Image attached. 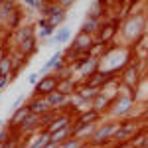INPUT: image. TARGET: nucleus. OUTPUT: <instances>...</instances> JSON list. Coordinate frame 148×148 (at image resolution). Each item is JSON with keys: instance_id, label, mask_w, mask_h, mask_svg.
<instances>
[{"instance_id": "2eb2a0df", "label": "nucleus", "mask_w": 148, "mask_h": 148, "mask_svg": "<svg viewBox=\"0 0 148 148\" xmlns=\"http://www.w3.org/2000/svg\"><path fill=\"white\" fill-rule=\"evenodd\" d=\"M111 103H113V99H109L105 93H99L95 99L91 101V109L95 111V113H99V114H105L109 113V107H111Z\"/></svg>"}, {"instance_id": "c756f323", "label": "nucleus", "mask_w": 148, "mask_h": 148, "mask_svg": "<svg viewBox=\"0 0 148 148\" xmlns=\"http://www.w3.org/2000/svg\"><path fill=\"white\" fill-rule=\"evenodd\" d=\"M8 53H10V49L6 47V44H0V61H2L4 57L8 56Z\"/></svg>"}, {"instance_id": "aec40b11", "label": "nucleus", "mask_w": 148, "mask_h": 148, "mask_svg": "<svg viewBox=\"0 0 148 148\" xmlns=\"http://www.w3.org/2000/svg\"><path fill=\"white\" fill-rule=\"evenodd\" d=\"M103 114H99V113H95V111H87V113H83V114H79L77 119H75V123H79V125H99V123H103Z\"/></svg>"}, {"instance_id": "a211bd4d", "label": "nucleus", "mask_w": 148, "mask_h": 148, "mask_svg": "<svg viewBox=\"0 0 148 148\" xmlns=\"http://www.w3.org/2000/svg\"><path fill=\"white\" fill-rule=\"evenodd\" d=\"M61 59H63V51H61V49H57L56 53H53V56H51V57L46 61V63L40 67V71H38V73H40V77H44V75H47V73H51V71L56 69V65L61 61Z\"/></svg>"}, {"instance_id": "412c9836", "label": "nucleus", "mask_w": 148, "mask_h": 148, "mask_svg": "<svg viewBox=\"0 0 148 148\" xmlns=\"http://www.w3.org/2000/svg\"><path fill=\"white\" fill-rule=\"evenodd\" d=\"M57 91L63 93V95H67V97H71V95H75V93L79 91V83H77L75 79L59 81V85H57Z\"/></svg>"}, {"instance_id": "473e14b6", "label": "nucleus", "mask_w": 148, "mask_h": 148, "mask_svg": "<svg viewBox=\"0 0 148 148\" xmlns=\"http://www.w3.org/2000/svg\"><path fill=\"white\" fill-rule=\"evenodd\" d=\"M2 8H4V0H0V10H2Z\"/></svg>"}, {"instance_id": "f03ea898", "label": "nucleus", "mask_w": 148, "mask_h": 148, "mask_svg": "<svg viewBox=\"0 0 148 148\" xmlns=\"http://www.w3.org/2000/svg\"><path fill=\"white\" fill-rule=\"evenodd\" d=\"M119 126H121V121H113V119H107V121L99 123L97 128H95V132H93L91 140H89V144L109 148L113 144V138L116 134V130H119Z\"/></svg>"}, {"instance_id": "4468645a", "label": "nucleus", "mask_w": 148, "mask_h": 148, "mask_svg": "<svg viewBox=\"0 0 148 148\" xmlns=\"http://www.w3.org/2000/svg\"><path fill=\"white\" fill-rule=\"evenodd\" d=\"M14 49H18L22 56H26L28 59L30 57H34L38 51H40V46H38V38H30V40H24L22 44H18V46L14 47Z\"/></svg>"}, {"instance_id": "6e6552de", "label": "nucleus", "mask_w": 148, "mask_h": 148, "mask_svg": "<svg viewBox=\"0 0 148 148\" xmlns=\"http://www.w3.org/2000/svg\"><path fill=\"white\" fill-rule=\"evenodd\" d=\"M42 18H47L49 26H51L53 30H56V28L59 30V26L67 20V10H63V8L59 6V2H49Z\"/></svg>"}, {"instance_id": "2f4dec72", "label": "nucleus", "mask_w": 148, "mask_h": 148, "mask_svg": "<svg viewBox=\"0 0 148 148\" xmlns=\"http://www.w3.org/2000/svg\"><path fill=\"white\" fill-rule=\"evenodd\" d=\"M81 148H91V144H89V142H85V144H83Z\"/></svg>"}, {"instance_id": "9d476101", "label": "nucleus", "mask_w": 148, "mask_h": 148, "mask_svg": "<svg viewBox=\"0 0 148 148\" xmlns=\"http://www.w3.org/2000/svg\"><path fill=\"white\" fill-rule=\"evenodd\" d=\"M75 123V116L69 113V111H63V113H57V116L53 119V123L46 128L47 134H53V132H57V130H61V128H67V126H71Z\"/></svg>"}, {"instance_id": "f3484780", "label": "nucleus", "mask_w": 148, "mask_h": 148, "mask_svg": "<svg viewBox=\"0 0 148 148\" xmlns=\"http://www.w3.org/2000/svg\"><path fill=\"white\" fill-rule=\"evenodd\" d=\"M71 40V28H59L56 30L53 38H49L44 46H61V44H67Z\"/></svg>"}, {"instance_id": "4be33fe9", "label": "nucleus", "mask_w": 148, "mask_h": 148, "mask_svg": "<svg viewBox=\"0 0 148 148\" xmlns=\"http://www.w3.org/2000/svg\"><path fill=\"white\" fill-rule=\"evenodd\" d=\"M49 136H51V142H53V144H63L65 140L73 138V125L67 126V128H61V130H57V132L49 134Z\"/></svg>"}, {"instance_id": "1a4fd4ad", "label": "nucleus", "mask_w": 148, "mask_h": 148, "mask_svg": "<svg viewBox=\"0 0 148 148\" xmlns=\"http://www.w3.org/2000/svg\"><path fill=\"white\" fill-rule=\"evenodd\" d=\"M140 79H142V75H140V67H138L136 63L126 65V67L123 69V73L119 75L121 85H125V87H128V89H138Z\"/></svg>"}, {"instance_id": "bb28decb", "label": "nucleus", "mask_w": 148, "mask_h": 148, "mask_svg": "<svg viewBox=\"0 0 148 148\" xmlns=\"http://www.w3.org/2000/svg\"><path fill=\"white\" fill-rule=\"evenodd\" d=\"M26 103H28V99H26V95H18V97H16V99H14V103H12V111H16V109H20V107H22V105H26Z\"/></svg>"}, {"instance_id": "a878e982", "label": "nucleus", "mask_w": 148, "mask_h": 148, "mask_svg": "<svg viewBox=\"0 0 148 148\" xmlns=\"http://www.w3.org/2000/svg\"><path fill=\"white\" fill-rule=\"evenodd\" d=\"M83 144H85V142H81L79 138H69L63 144H59V148H81Z\"/></svg>"}, {"instance_id": "72a5a7b5", "label": "nucleus", "mask_w": 148, "mask_h": 148, "mask_svg": "<svg viewBox=\"0 0 148 148\" xmlns=\"http://www.w3.org/2000/svg\"><path fill=\"white\" fill-rule=\"evenodd\" d=\"M0 77H2V73H0Z\"/></svg>"}, {"instance_id": "cd10ccee", "label": "nucleus", "mask_w": 148, "mask_h": 148, "mask_svg": "<svg viewBox=\"0 0 148 148\" xmlns=\"http://www.w3.org/2000/svg\"><path fill=\"white\" fill-rule=\"evenodd\" d=\"M12 75H2V77H0V93L4 91V89H8V85H10L12 83Z\"/></svg>"}, {"instance_id": "39448f33", "label": "nucleus", "mask_w": 148, "mask_h": 148, "mask_svg": "<svg viewBox=\"0 0 148 148\" xmlns=\"http://www.w3.org/2000/svg\"><path fill=\"white\" fill-rule=\"evenodd\" d=\"M138 130H140L138 121H134V119H132V121H130V119L121 121V126H119V130H116V134H114V138H113V144H116V142H130Z\"/></svg>"}, {"instance_id": "f257e3e1", "label": "nucleus", "mask_w": 148, "mask_h": 148, "mask_svg": "<svg viewBox=\"0 0 148 148\" xmlns=\"http://www.w3.org/2000/svg\"><path fill=\"white\" fill-rule=\"evenodd\" d=\"M121 36L125 38L126 44H132V46L138 40H142L146 36V14L134 12L132 16H128L121 26Z\"/></svg>"}, {"instance_id": "423d86ee", "label": "nucleus", "mask_w": 148, "mask_h": 148, "mask_svg": "<svg viewBox=\"0 0 148 148\" xmlns=\"http://www.w3.org/2000/svg\"><path fill=\"white\" fill-rule=\"evenodd\" d=\"M57 85H59V79L56 77V73H47L34 85L32 97H47L49 93L57 91Z\"/></svg>"}, {"instance_id": "20e7f679", "label": "nucleus", "mask_w": 148, "mask_h": 148, "mask_svg": "<svg viewBox=\"0 0 148 148\" xmlns=\"http://www.w3.org/2000/svg\"><path fill=\"white\" fill-rule=\"evenodd\" d=\"M121 26H123V22L119 18H105L99 34L95 36V42L101 46H111L116 34H121Z\"/></svg>"}, {"instance_id": "0eeeda50", "label": "nucleus", "mask_w": 148, "mask_h": 148, "mask_svg": "<svg viewBox=\"0 0 148 148\" xmlns=\"http://www.w3.org/2000/svg\"><path fill=\"white\" fill-rule=\"evenodd\" d=\"M95 46V36H89V34H83V32H77L73 36L69 47L77 53V56H89V51L93 49Z\"/></svg>"}, {"instance_id": "b1692460", "label": "nucleus", "mask_w": 148, "mask_h": 148, "mask_svg": "<svg viewBox=\"0 0 148 148\" xmlns=\"http://www.w3.org/2000/svg\"><path fill=\"white\" fill-rule=\"evenodd\" d=\"M77 93H79V95L83 97V99H85V101L91 103L93 99H95V97L101 93V89H97V87H91V85H85V83H81V85H79V91H77Z\"/></svg>"}, {"instance_id": "f704fd0d", "label": "nucleus", "mask_w": 148, "mask_h": 148, "mask_svg": "<svg viewBox=\"0 0 148 148\" xmlns=\"http://www.w3.org/2000/svg\"><path fill=\"white\" fill-rule=\"evenodd\" d=\"M0 44H2V42H0Z\"/></svg>"}, {"instance_id": "9b49d317", "label": "nucleus", "mask_w": 148, "mask_h": 148, "mask_svg": "<svg viewBox=\"0 0 148 148\" xmlns=\"http://www.w3.org/2000/svg\"><path fill=\"white\" fill-rule=\"evenodd\" d=\"M49 142H51V136L47 134L46 130H40V132H36V134L26 136L22 148H46Z\"/></svg>"}, {"instance_id": "c85d7f7f", "label": "nucleus", "mask_w": 148, "mask_h": 148, "mask_svg": "<svg viewBox=\"0 0 148 148\" xmlns=\"http://www.w3.org/2000/svg\"><path fill=\"white\" fill-rule=\"evenodd\" d=\"M40 79H42V77H40V73H38V71H34V73H30V75H28V83H30L32 87H34Z\"/></svg>"}, {"instance_id": "7ed1b4c3", "label": "nucleus", "mask_w": 148, "mask_h": 148, "mask_svg": "<svg viewBox=\"0 0 148 148\" xmlns=\"http://www.w3.org/2000/svg\"><path fill=\"white\" fill-rule=\"evenodd\" d=\"M134 101H136V97H132V95H116L111 103V107H109L107 116L113 119V121H125L126 116L132 114Z\"/></svg>"}, {"instance_id": "6ab92c4d", "label": "nucleus", "mask_w": 148, "mask_h": 148, "mask_svg": "<svg viewBox=\"0 0 148 148\" xmlns=\"http://www.w3.org/2000/svg\"><path fill=\"white\" fill-rule=\"evenodd\" d=\"M10 56H12V65H14V71H12V79L18 77V73L22 71V67L28 63V57L22 56L18 49H10Z\"/></svg>"}, {"instance_id": "f8f14e48", "label": "nucleus", "mask_w": 148, "mask_h": 148, "mask_svg": "<svg viewBox=\"0 0 148 148\" xmlns=\"http://www.w3.org/2000/svg\"><path fill=\"white\" fill-rule=\"evenodd\" d=\"M12 38H14V47L18 44H22L24 40H30V38H36V24H22L18 30L12 32ZM12 47V49H14Z\"/></svg>"}, {"instance_id": "393cba45", "label": "nucleus", "mask_w": 148, "mask_h": 148, "mask_svg": "<svg viewBox=\"0 0 148 148\" xmlns=\"http://www.w3.org/2000/svg\"><path fill=\"white\" fill-rule=\"evenodd\" d=\"M12 71H14V65H12V56L8 53V56L0 61V73H2V75H12Z\"/></svg>"}, {"instance_id": "ddd939ff", "label": "nucleus", "mask_w": 148, "mask_h": 148, "mask_svg": "<svg viewBox=\"0 0 148 148\" xmlns=\"http://www.w3.org/2000/svg\"><path fill=\"white\" fill-rule=\"evenodd\" d=\"M28 107H30V113L36 114V116H42L51 111V107L47 105L46 97H30L28 99Z\"/></svg>"}, {"instance_id": "dca6fc26", "label": "nucleus", "mask_w": 148, "mask_h": 148, "mask_svg": "<svg viewBox=\"0 0 148 148\" xmlns=\"http://www.w3.org/2000/svg\"><path fill=\"white\" fill-rule=\"evenodd\" d=\"M103 26V20H97V18H91V16H85L83 22H81V30L83 34H89V36H97L99 30Z\"/></svg>"}, {"instance_id": "5701e85b", "label": "nucleus", "mask_w": 148, "mask_h": 148, "mask_svg": "<svg viewBox=\"0 0 148 148\" xmlns=\"http://www.w3.org/2000/svg\"><path fill=\"white\" fill-rule=\"evenodd\" d=\"M105 12H107V2H93L87 16L97 18V20H105Z\"/></svg>"}, {"instance_id": "7c9ffc66", "label": "nucleus", "mask_w": 148, "mask_h": 148, "mask_svg": "<svg viewBox=\"0 0 148 148\" xmlns=\"http://www.w3.org/2000/svg\"><path fill=\"white\" fill-rule=\"evenodd\" d=\"M109 148H132L130 142H116V144H111Z\"/></svg>"}]
</instances>
